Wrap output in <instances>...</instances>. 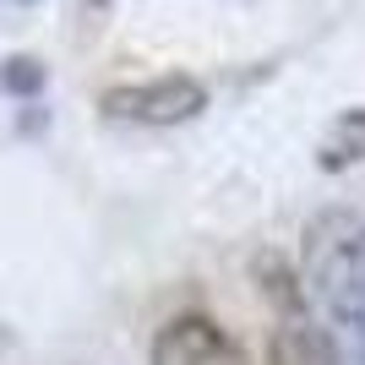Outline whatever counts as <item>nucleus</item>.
I'll return each instance as SVG.
<instances>
[{"mask_svg":"<svg viewBox=\"0 0 365 365\" xmlns=\"http://www.w3.org/2000/svg\"><path fill=\"white\" fill-rule=\"evenodd\" d=\"M305 294L322 317L327 360L365 365V218L327 207L305 224Z\"/></svg>","mask_w":365,"mask_h":365,"instance_id":"nucleus-1","label":"nucleus"},{"mask_svg":"<svg viewBox=\"0 0 365 365\" xmlns=\"http://www.w3.org/2000/svg\"><path fill=\"white\" fill-rule=\"evenodd\" d=\"M207 109V88L197 76H158V82H137V88H109L104 115L137 125H180Z\"/></svg>","mask_w":365,"mask_h":365,"instance_id":"nucleus-2","label":"nucleus"},{"mask_svg":"<svg viewBox=\"0 0 365 365\" xmlns=\"http://www.w3.org/2000/svg\"><path fill=\"white\" fill-rule=\"evenodd\" d=\"M153 365H245L229 333L207 317H175L153 338Z\"/></svg>","mask_w":365,"mask_h":365,"instance_id":"nucleus-3","label":"nucleus"},{"mask_svg":"<svg viewBox=\"0 0 365 365\" xmlns=\"http://www.w3.org/2000/svg\"><path fill=\"white\" fill-rule=\"evenodd\" d=\"M365 158V109H349L338 115V125L322 142V169H349Z\"/></svg>","mask_w":365,"mask_h":365,"instance_id":"nucleus-4","label":"nucleus"},{"mask_svg":"<svg viewBox=\"0 0 365 365\" xmlns=\"http://www.w3.org/2000/svg\"><path fill=\"white\" fill-rule=\"evenodd\" d=\"M0 82H6V88H16V93H33L38 82H44V71H38L33 61H11L6 71H0Z\"/></svg>","mask_w":365,"mask_h":365,"instance_id":"nucleus-5","label":"nucleus"},{"mask_svg":"<svg viewBox=\"0 0 365 365\" xmlns=\"http://www.w3.org/2000/svg\"><path fill=\"white\" fill-rule=\"evenodd\" d=\"M93 6H104V0H93Z\"/></svg>","mask_w":365,"mask_h":365,"instance_id":"nucleus-6","label":"nucleus"}]
</instances>
